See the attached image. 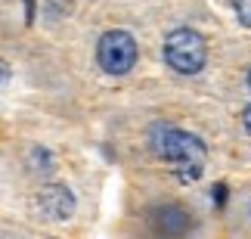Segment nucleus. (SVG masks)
I'll use <instances>...</instances> for the list:
<instances>
[{
    "label": "nucleus",
    "mask_w": 251,
    "mask_h": 239,
    "mask_svg": "<svg viewBox=\"0 0 251 239\" xmlns=\"http://www.w3.org/2000/svg\"><path fill=\"white\" fill-rule=\"evenodd\" d=\"M152 221H155L158 230H165V233H183L189 227V217L183 208L177 205H165V208H158L155 214H152Z\"/></svg>",
    "instance_id": "39448f33"
},
{
    "label": "nucleus",
    "mask_w": 251,
    "mask_h": 239,
    "mask_svg": "<svg viewBox=\"0 0 251 239\" xmlns=\"http://www.w3.org/2000/svg\"><path fill=\"white\" fill-rule=\"evenodd\" d=\"M233 9H236L239 22L245 28H251V0H233Z\"/></svg>",
    "instance_id": "423d86ee"
},
{
    "label": "nucleus",
    "mask_w": 251,
    "mask_h": 239,
    "mask_svg": "<svg viewBox=\"0 0 251 239\" xmlns=\"http://www.w3.org/2000/svg\"><path fill=\"white\" fill-rule=\"evenodd\" d=\"M208 59L205 37L192 28H174L165 37V62L180 75H196Z\"/></svg>",
    "instance_id": "f03ea898"
},
{
    "label": "nucleus",
    "mask_w": 251,
    "mask_h": 239,
    "mask_svg": "<svg viewBox=\"0 0 251 239\" xmlns=\"http://www.w3.org/2000/svg\"><path fill=\"white\" fill-rule=\"evenodd\" d=\"M242 124H245V131L251 133V106L245 109V115H242Z\"/></svg>",
    "instance_id": "0eeeda50"
},
{
    "label": "nucleus",
    "mask_w": 251,
    "mask_h": 239,
    "mask_svg": "<svg viewBox=\"0 0 251 239\" xmlns=\"http://www.w3.org/2000/svg\"><path fill=\"white\" fill-rule=\"evenodd\" d=\"M248 87H251V72H248Z\"/></svg>",
    "instance_id": "6e6552de"
},
{
    "label": "nucleus",
    "mask_w": 251,
    "mask_h": 239,
    "mask_svg": "<svg viewBox=\"0 0 251 239\" xmlns=\"http://www.w3.org/2000/svg\"><path fill=\"white\" fill-rule=\"evenodd\" d=\"M152 149L158 159H165L168 165L177 171V177L183 184L199 180L205 171V146L199 137L180 131V128H155L152 131Z\"/></svg>",
    "instance_id": "f257e3e1"
},
{
    "label": "nucleus",
    "mask_w": 251,
    "mask_h": 239,
    "mask_svg": "<svg viewBox=\"0 0 251 239\" xmlns=\"http://www.w3.org/2000/svg\"><path fill=\"white\" fill-rule=\"evenodd\" d=\"M37 202H41V208H44V212L50 214V217H69V214H72V208H75L72 196L65 193L62 186H47Z\"/></svg>",
    "instance_id": "20e7f679"
},
{
    "label": "nucleus",
    "mask_w": 251,
    "mask_h": 239,
    "mask_svg": "<svg viewBox=\"0 0 251 239\" xmlns=\"http://www.w3.org/2000/svg\"><path fill=\"white\" fill-rule=\"evenodd\" d=\"M96 59H100L102 72L109 75H124L137 62V41L127 31H105L96 47Z\"/></svg>",
    "instance_id": "7ed1b4c3"
}]
</instances>
